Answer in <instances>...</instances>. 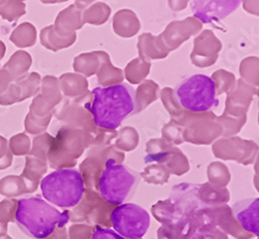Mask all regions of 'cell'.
I'll return each mask as SVG.
<instances>
[{
  "label": "cell",
  "instance_id": "14",
  "mask_svg": "<svg viewBox=\"0 0 259 239\" xmlns=\"http://www.w3.org/2000/svg\"><path fill=\"white\" fill-rule=\"evenodd\" d=\"M26 193V185L21 176L9 175L0 180V195L8 199H15Z\"/></svg>",
  "mask_w": 259,
  "mask_h": 239
},
{
  "label": "cell",
  "instance_id": "10",
  "mask_svg": "<svg viewBox=\"0 0 259 239\" xmlns=\"http://www.w3.org/2000/svg\"><path fill=\"white\" fill-rule=\"evenodd\" d=\"M259 199H248L236 203L232 207L233 216L242 227L250 233L259 234Z\"/></svg>",
  "mask_w": 259,
  "mask_h": 239
},
{
  "label": "cell",
  "instance_id": "20",
  "mask_svg": "<svg viewBox=\"0 0 259 239\" xmlns=\"http://www.w3.org/2000/svg\"><path fill=\"white\" fill-rule=\"evenodd\" d=\"M13 155L9 149L8 140L0 136V170H6L12 166Z\"/></svg>",
  "mask_w": 259,
  "mask_h": 239
},
{
  "label": "cell",
  "instance_id": "18",
  "mask_svg": "<svg viewBox=\"0 0 259 239\" xmlns=\"http://www.w3.org/2000/svg\"><path fill=\"white\" fill-rule=\"evenodd\" d=\"M18 208V200L5 199L0 202V224L8 225L15 222L16 212Z\"/></svg>",
  "mask_w": 259,
  "mask_h": 239
},
{
  "label": "cell",
  "instance_id": "26",
  "mask_svg": "<svg viewBox=\"0 0 259 239\" xmlns=\"http://www.w3.org/2000/svg\"><path fill=\"white\" fill-rule=\"evenodd\" d=\"M0 239H13V238L10 237L9 235H6V236H4V237H0Z\"/></svg>",
  "mask_w": 259,
  "mask_h": 239
},
{
  "label": "cell",
  "instance_id": "15",
  "mask_svg": "<svg viewBox=\"0 0 259 239\" xmlns=\"http://www.w3.org/2000/svg\"><path fill=\"white\" fill-rule=\"evenodd\" d=\"M25 13V5L20 0H0V17L4 20L16 22Z\"/></svg>",
  "mask_w": 259,
  "mask_h": 239
},
{
  "label": "cell",
  "instance_id": "7",
  "mask_svg": "<svg viewBox=\"0 0 259 239\" xmlns=\"http://www.w3.org/2000/svg\"><path fill=\"white\" fill-rule=\"evenodd\" d=\"M242 0H192V11L203 23L219 22L240 7Z\"/></svg>",
  "mask_w": 259,
  "mask_h": 239
},
{
  "label": "cell",
  "instance_id": "4",
  "mask_svg": "<svg viewBox=\"0 0 259 239\" xmlns=\"http://www.w3.org/2000/svg\"><path fill=\"white\" fill-rule=\"evenodd\" d=\"M139 183L137 174L109 159L101 173L97 187L101 197L111 205H120L134 194Z\"/></svg>",
  "mask_w": 259,
  "mask_h": 239
},
{
  "label": "cell",
  "instance_id": "22",
  "mask_svg": "<svg viewBox=\"0 0 259 239\" xmlns=\"http://www.w3.org/2000/svg\"><path fill=\"white\" fill-rule=\"evenodd\" d=\"M12 82L13 81H12L9 73L5 69L0 70V95H3L7 91V89L9 88V86Z\"/></svg>",
  "mask_w": 259,
  "mask_h": 239
},
{
  "label": "cell",
  "instance_id": "1",
  "mask_svg": "<svg viewBox=\"0 0 259 239\" xmlns=\"http://www.w3.org/2000/svg\"><path fill=\"white\" fill-rule=\"evenodd\" d=\"M90 111L95 123L105 129H115L135 111L134 89L125 84L97 87Z\"/></svg>",
  "mask_w": 259,
  "mask_h": 239
},
{
  "label": "cell",
  "instance_id": "17",
  "mask_svg": "<svg viewBox=\"0 0 259 239\" xmlns=\"http://www.w3.org/2000/svg\"><path fill=\"white\" fill-rule=\"evenodd\" d=\"M9 149L13 156H25L30 151V140L25 134L15 135L9 141Z\"/></svg>",
  "mask_w": 259,
  "mask_h": 239
},
{
  "label": "cell",
  "instance_id": "3",
  "mask_svg": "<svg viewBox=\"0 0 259 239\" xmlns=\"http://www.w3.org/2000/svg\"><path fill=\"white\" fill-rule=\"evenodd\" d=\"M40 189L48 202L61 208L77 206L85 193L81 173L73 169L52 172L41 180Z\"/></svg>",
  "mask_w": 259,
  "mask_h": 239
},
{
  "label": "cell",
  "instance_id": "9",
  "mask_svg": "<svg viewBox=\"0 0 259 239\" xmlns=\"http://www.w3.org/2000/svg\"><path fill=\"white\" fill-rule=\"evenodd\" d=\"M53 77H46L41 81V93L30 105V113L37 117L48 115L52 107L59 101V92ZM50 114V113H49Z\"/></svg>",
  "mask_w": 259,
  "mask_h": 239
},
{
  "label": "cell",
  "instance_id": "6",
  "mask_svg": "<svg viewBox=\"0 0 259 239\" xmlns=\"http://www.w3.org/2000/svg\"><path fill=\"white\" fill-rule=\"evenodd\" d=\"M110 220L114 230L123 238L139 239L145 235L149 228L150 217L141 206L133 203L120 204L115 207Z\"/></svg>",
  "mask_w": 259,
  "mask_h": 239
},
{
  "label": "cell",
  "instance_id": "21",
  "mask_svg": "<svg viewBox=\"0 0 259 239\" xmlns=\"http://www.w3.org/2000/svg\"><path fill=\"white\" fill-rule=\"evenodd\" d=\"M91 239H124V238L113 230L98 226L94 230Z\"/></svg>",
  "mask_w": 259,
  "mask_h": 239
},
{
  "label": "cell",
  "instance_id": "11",
  "mask_svg": "<svg viewBox=\"0 0 259 239\" xmlns=\"http://www.w3.org/2000/svg\"><path fill=\"white\" fill-rule=\"evenodd\" d=\"M46 170H47L46 161L39 160L31 156H28L26 158L25 169L21 177H22L26 185L27 193H32L36 189L38 181L42 174L46 172Z\"/></svg>",
  "mask_w": 259,
  "mask_h": 239
},
{
  "label": "cell",
  "instance_id": "16",
  "mask_svg": "<svg viewBox=\"0 0 259 239\" xmlns=\"http://www.w3.org/2000/svg\"><path fill=\"white\" fill-rule=\"evenodd\" d=\"M52 140H53V138L48 134H44V135H40V136L36 137L33 140L32 149L30 151L29 156L37 158L42 161H46Z\"/></svg>",
  "mask_w": 259,
  "mask_h": 239
},
{
  "label": "cell",
  "instance_id": "8",
  "mask_svg": "<svg viewBox=\"0 0 259 239\" xmlns=\"http://www.w3.org/2000/svg\"><path fill=\"white\" fill-rule=\"evenodd\" d=\"M40 77L36 73H31L10 84L7 91L0 95V106H11L22 102L39 90Z\"/></svg>",
  "mask_w": 259,
  "mask_h": 239
},
{
  "label": "cell",
  "instance_id": "23",
  "mask_svg": "<svg viewBox=\"0 0 259 239\" xmlns=\"http://www.w3.org/2000/svg\"><path fill=\"white\" fill-rule=\"evenodd\" d=\"M44 239H66V233L63 232V230H55L52 234H50L48 237Z\"/></svg>",
  "mask_w": 259,
  "mask_h": 239
},
{
  "label": "cell",
  "instance_id": "2",
  "mask_svg": "<svg viewBox=\"0 0 259 239\" xmlns=\"http://www.w3.org/2000/svg\"><path fill=\"white\" fill-rule=\"evenodd\" d=\"M70 212H60L39 197L18 200L16 223L27 236L44 239L69 223Z\"/></svg>",
  "mask_w": 259,
  "mask_h": 239
},
{
  "label": "cell",
  "instance_id": "28",
  "mask_svg": "<svg viewBox=\"0 0 259 239\" xmlns=\"http://www.w3.org/2000/svg\"><path fill=\"white\" fill-rule=\"evenodd\" d=\"M0 60H2V59H0Z\"/></svg>",
  "mask_w": 259,
  "mask_h": 239
},
{
  "label": "cell",
  "instance_id": "24",
  "mask_svg": "<svg viewBox=\"0 0 259 239\" xmlns=\"http://www.w3.org/2000/svg\"><path fill=\"white\" fill-rule=\"evenodd\" d=\"M7 52V46L5 45V42L3 40H0V59H3L6 55Z\"/></svg>",
  "mask_w": 259,
  "mask_h": 239
},
{
  "label": "cell",
  "instance_id": "5",
  "mask_svg": "<svg viewBox=\"0 0 259 239\" xmlns=\"http://www.w3.org/2000/svg\"><path fill=\"white\" fill-rule=\"evenodd\" d=\"M180 104L192 112H205L217 107L214 82L205 75H194L183 81L176 89Z\"/></svg>",
  "mask_w": 259,
  "mask_h": 239
},
{
  "label": "cell",
  "instance_id": "12",
  "mask_svg": "<svg viewBox=\"0 0 259 239\" xmlns=\"http://www.w3.org/2000/svg\"><path fill=\"white\" fill-rule=\"evenodd\" d=\"M32 63L31 56L25 51L15 52L4 68L10 75L12 81H17L26 76L30 65Z\"/></svg>",
  "mask_w": 259,
  "mask_h": 239
},
{
  "label": "cell",
  "instance_id": "19",
  "mask_svg": "<svg viewBox=\"0 0 259 239\" xmlns=\"http://www.w3.org/2000/svg\"><path fill=\"white\" fill-rule=\"evenodd\" d=\"M50 118H51V114H48L45 117H37L29 113L25 119L26 132L32 135L39 134L40 132H42V130L46 129L47 125L50 122Z\"/></svg>",
  "mask_w": 259,
  "mask_h": 239
},
{
  "label": "cell",
  "instance_id": "27",
  "mask_svg": "<svg viewBox=\"0 0 259 239\" xmlns=\"http://www.w3.org/2000/svg\"><path fill=\"white\" fill-rule=\"evenodd\" d=\"M20 2H22V3H23V2H25V0H20Z\"/></svg>",
  "mask_w": 259,
  "mask_h": 239
},
{
  "label": "cell",
  "instance_id": "25",
  "mask_svg": "<svg viewBox=\"0 0 259 239\" xmlns=\"http://www.w3.org/2000/svg\"><path fill=\"white\" fill-rule=\"evenodd\" d=\"M8 233V225L0 224V237L6 236Z\"/></svg>",
  "mask_w": 259,
  "mask_h": 239
},
{
  "label": "cell",
  "instance_id": "13",
  "mask_svg": "<svg viewBox=\"0 0 259 239\" xmlns=\"http://www.w3.org/2000/svg\"><path fill=\"white\" fill-rule=\"evenodd\" d=\"M10 39L18 48L32 47L36 40V30L30 23H23L12 32Z\"/></svg>",
  "mask_w": 259,
  "mask_h": 239
}]
</instances>
